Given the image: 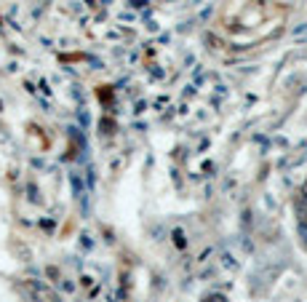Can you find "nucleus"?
<instances>
[{
	"mask_svg": "<svg viewBox=\"0 0 307 302\" xmlns=\"http://www.w3.org/2000/svg\"><path fill=\"white\" fill-rule=\"evenodd\" d=\"M147 0H131V6H144Z\"/></svg>",
	"mask_w": 307,
	"mask_h": 302,
	"instance_id": "7ed1b4c3",
	"label": "nucleus"
},
{
	"mask_svg": "<svg viewBox=\"0 0 307 302\" xmlns=\"http://www.w3.org/2000/svg\"><path fill=\"white\" fill-rule=\"evenodd\" d=\"M299 236H302V241L307 246V222H299Z\"/></svg>",
	"mask_w": 307,
	"mask_h": 302,
	"instance_id": "f03ea898",
	"label": "nucleus"
},
{
	"mask_svg": "<svg viewBox=\"0 0 307 302\" xmlns=\"http://www.w3.org/2000/svg\"><path fill=\"white\" fill-rule=\"evenodd\" d=\"M297 214L302 216V222H307V198H299L297 200Z\"/></svg>",
	"mask_w": 307,
	"mask_h": 302,
	"instance_id": "f257e3e1",
	"label": "nucleus"
}]
</instances>
